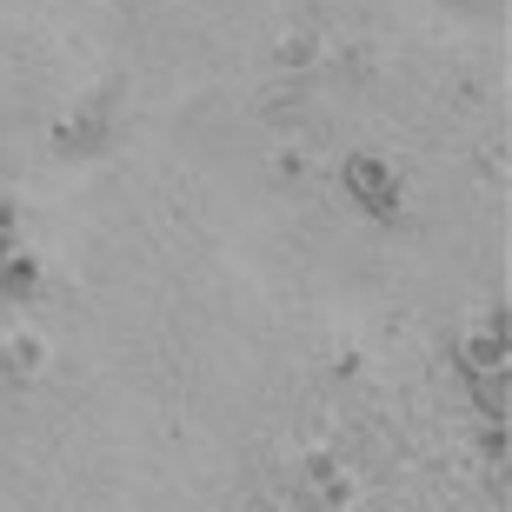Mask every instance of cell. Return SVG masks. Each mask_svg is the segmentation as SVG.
Segmentation results:
<instances>
[{
    "instance_id": "6da1fadb",
    "label": "cell",
    "mask_w": 512,
    "mask_h": 512,
    "mask_svg": "<svg viewBox=\"0 0 512 512\" xmlns=\"http://www.w3.org/2000/svg\"><path fill=\"white\" fill-rule=\"evenodd\" d=\"M346 187L360 193L373 213H393V173H386L380 160H353V167H346Z\"/></svg>"
}]
</instances>
